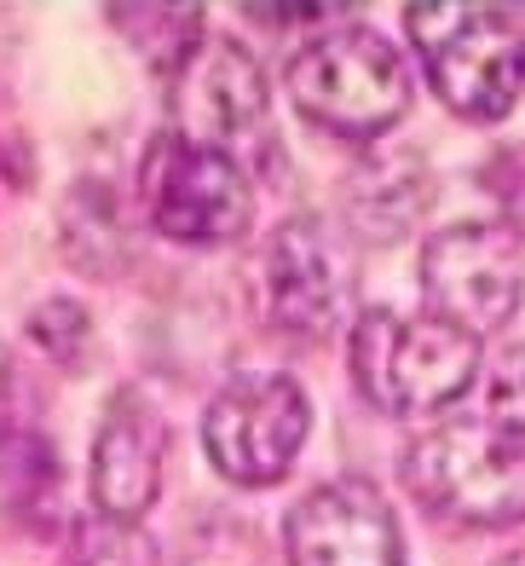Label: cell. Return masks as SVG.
I'll return each mask as SVG.
<instances>
[{"instance_id":"6da1fadb","label":"cell","mask_w":525,"mask_h":566,"mask_svg":"<svg viewBox=\"0 0 525 566\" xmlns=\"http://www.w3.org/2000/svg\"><path fill=\"white\" fill-rule=\"evenodd\" d=\"M353 381L387 417H428L474 388L480 336L439 313L370 306L353 324Z\"/></svg>"},{"instance_id":"7a4b0ae2","label":"cell","mask_w":525,"mask_h":566,"mask_svg":"<svg viewBox=\"0 0 525 566\" xmlns=\"http://www.w3.org/2000/svg\"><path fill=\"white\" fill-rule=\"evenodd\" d=\"M288 98L324 134L370 145L410 111V70L370 23H329L288 59Z\"/></svg>"},{"instance_id":"3957f363","label":"cell","mask_w":525,"mask_h":566,"mask_svg":"<svg viewBox=\"0 0 525 566\" xmlns=\"http://www.w3.org/2000/svg\"><path fill=\"white\" fill-rule=\"evenodd\" d=\"M405 485L428 514L468 532L525 521V440L485 417H456L405 446Z\"/></svg>"},{"instance_id":"277c9868","label":"cell","mask_w":525,"mask_h":566,"mask_svg":"<svg viewBox=\"0 0 525 566\" xmlns=\"http://www.w3.org/2000/svg\"><path fill=\"white\" fill-rule=\"evenodd\" d=\"M405 30L433 93L468 122H496L525 87V12L514 7H410Z\"/></svg>"},{"instance_id":"5b68a950","label":"cell","mask_w":525,"mask_h":566,"mask_svg":"<svg viewBox=\"0 0 525 566\" xmlns=\"http://www.w3.org/2000/svg\"><path fill=\"white\" fill-rule=\"evenodd\" d=\"M174 134L202 150H220L238 168H277V127L272 93L254 53L231 35H202L179 70L168 75Z\"/></svg>"},{"instance_id":"8992f818","label":"cell","mask_w":525,"mask_h":566,"mask_svg":"<svg viewBox=\"0 0 525 566\" xmlns=\"http://www.w3.org/2000/svg\"><path fill=\"white\" fill-rule=\"evenodd\" d=\"M254 174L238 168L220 150H202L191 139H179L174 127L156 134L145 163H139V202L150 226L174 243L220 249L238 243L254 220Z\"/></svg>"},{"instance_id":"52a82bcc","label":"cell","mask_w":525,"mask_h":566,"mask_svg":"<svg viewBox=\"0 0 525 566\" xmlns=\"http://www.w3.org/2000/svg\"><path fill=\"white\" fill-rule=\"evenodd\" d=\"M312 433V399L295 376L254 370L214 394L202 417V451L231 485H277Z\"/></svg>"},{"instance_id":"ba28073f","label":"cell","mask_w":525,"mask_h":566,"mask_svg":"<svg viewBox=\"0 0 525 566\" xmlns=\"http://www.w3.org/2000/svg\"><path fill=\"white\" fill-rule=\"evenodd\" d=\"M422 301L468 336L503 329L525 301V238L514 220L444 226L422 249Z\"/></svg>"},{"instance_id":"9c48e42d","label":"cell","mask_w":525,"mask_h":566,"mask_svg":"<svg viewBox=\"0 0 525 566\" xmlns=\"http://www.w3.org/2000/svg\"><path fill=\"white\" fill-rule=\"evenodd\" d=\"M266 313L288 342H329L353 301V249L318 214H288L266 238Z\"/></svg>"},{"instance_id":"30bf717a","label":"cell","mask_w":525,"mask_h":566,"mask_svg":"<svg viewBox=\"0 0 525 566\" xmlns=\"http://www.w3.org/2000/svg\"><path fill=\"white\" fill-rule=\"evenodd\" d=\"M288 566H405V537L370 480H324L283 521Z\"/></svg>"},{"instance_id":"8fae6325","label":"cell","mask_w":525,"mask_h":566,"mask_svg":"<svg viewBox=\"0 0 525 566\" xmlns=\"http://www.w3.org/2000/svg\"><path fill=\"white\" fill-rule=\"evenodd\" d=\"M168 469V422L139 388H122L104 405V422L93 433V509L111 521H134L162 497Z\"/></svg>"},{"instance_id":"7c38bea8","label":"cell","mask_w":525,"mask_h":566,"mask_svg":"<svg viewBox=\"0 0 525 566\" xmlns=\"http://www.w3.org/2000/svg\"><path fill=\"white\" fill-rule=\"evenodd\" d=\"M433 202V179L422 168V157H370L358 174H353V191H347V209H353V226L364 238H405V231L422 220V209Z\"/></svg>"},{"instance_id":"4fadbf2b","label":"cell","mask_w":525,"mask_h":566,"mask_svg":"<svg viewBox=\"0 0 525 566\" xmlns=\"http://www.w3.org/2000/svg\"><path fill=\"white\" fill-rule=\"evenodd\" d=\"M0 480H7V497L30 526H46L52 509H64V469H59V451H52L46 433L35 428H18L0 440Z\"/></svg>"},{"instance_id":"5bb4252c","label":"cell","mask_w":525,"mask_h":566,"mask_svg":"<svg viewBox=\"0 0 525 566\" xmlns=\"http://www.w3.org/2000/svg\"><path fill=\"white\" fill-rule=\"evenodd\" d=\"M59 566H168V560H162V549H156L134 521L87 514V521L70 526Z\"/></svg>"},{"instance_id":"9a60e30c","label":"cell","mask_w":525,"mask_h":566,"mask_svg":"<svg viewBox=\"0 0 525 566\" xmlns=\"http://www.w3.org/2000/svg\"><path fill=\"white\" fill-rule=\"evenodd\" d=\"M87 243H98V272H116L122 266V220H116V202L111 191H98L93 179L70 191L64 202V249L75 266H87Z\"/></svg>"},{"instance_id":"2e32d148","label":"cell","mask_w":525,"mask_h":566,"mask_svg":"<svg viewBox=\"0 0 525 566\" xmlns=\"http://www.w3.org/2000/svg\"><path fill=\"white\" fill-rule=\"evenodd\" d=\"M116 23L134 35L139 53H145L150 64H162L168 75H174L179 59H186L191 46L202 41V12H191V7H122Z\"/></svg>"},{"instance_id":"e0dca14e","label":"cell","mask_w":525,"mask_h":566,"mask_svg":"<svg viewBox=\"0 0 525 566\" xmlns=\"http://www.w3.org/2000/svg\"><path fill=\"white\" fill-rule=\"evenodd\" d=\"M30 342L52 358L59 370H82L93 353V318L75 295H52L30 313Z\"/></svg>"},{"instance_id":"ac0fdd59","label":"cell","mask_w":525,"mask_h":566,"mask_svg":"<svg viewBox=\"0 0 525 566\" xmlns=\"http://www.w3.org/2000/svg\"><path fill=\"white\" fill-rule=\"evenodd\" d=\"M485 422L525 440V342L496 353V365L485 376Z\"/></svg>"},{"instance_id":"d6986e66","label":"cell","mask_w":525,"mask_h":566,"mask_svg":"<svg viewBox=\"0 0 525 566\" xmlns=\"http://www.w3.org/2000/svg\"><path fill=\"white\" fill-rule=\"evenodd\" d=\"M491 566H525V549H508V555H496Z\"/></svg>"},{"instance_id":"ffe728a7","label":"cell","mask_w":525,"mask_h":566,"mask_svg":"<svg viewBox=\"0 0 525 566\" xmlns=\"http://www.w3.org/2000/svg\"><path fill=\"white\" fill-rule=\"evenodd\" d=\"M0 174H12V150L7 145H0Z\"/></svg>"}]
</instances>
